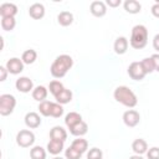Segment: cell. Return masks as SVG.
I'll list each match as a JSON object with an SVG mask.
<instances>
[{
  "label": "cell",
  "mask_w": 159,
  "mask_h": 159,
  "mask_svg": "<svg viewBox=\"0 0 159 159\" xmlns=\"http://www.w3.org/2000/svg\"><path fill=\"white\" fill-rule=\"evenodd\" d=\"M73 66V60L70 55H60L55 58L50 67V72L55 78H62Z\"/></svg>",
  "instance_id": "6da1fadb"
},
{
  "label": "cell",
  "mask_w": 159,
  "mask_h": 159,
  "mask_svg": "<svg viewBox=\"0 0 159 159\" xmlns=\"http://www.w3.org/2000/svg\"><path fill=\"white\" fill-rule=\"evenodd\" d=\"M113 97L117 102H119L120 104L128 108H133L138 103V98L135 93L127 86H118L113 92Z\"/></svg>",
  "instance_id": "7a4b0ae2"
},
{
  "label": "cell",
  "mask_w": 159,
  "mask_h": 159,
  "mask_svg": "<svg viewBox=\"0 0 159 159\" xmlns=\"http://www.w3.org/2000/svg\"><path fill=\"white\" fill-rule=\"evenodd\" d=\"M129 43L135 50H142L148 43V30L144 25H135L132 29Z\"/></svg>",
  "instance_id": "3957f363"
},
{
  "label": "cell",
  "mask_w": 159,
  "mask_h": 159,
  "mask_svg": "<svg viewBox=\"0 0 159 159\" xmlns=\"http://www.w3.org/2000/svg\"><path fill=\"white\" fill-rule=\"evenodd\" d=\"M16 107V98L12 94L5 93L0 96V114L9 116L14 112Z\"/></svg>",
  "instance_id": "277c9868"
},
{
  "label": "cell",
  "mask_w": 159,
  "mask_h": 159,
  "mask_svg": "<svg viewBox=\"0 0 159 159\" xmlns=\"http://www.w3.org/2000/svg\"><path fill=\"white\" fill-rule=\"evenodd\" d=\"M16 143L21 148H29L35 143V134L29 129H22L16 134Z\"/></svg>",
  "instance_id": "5b68a950"
},
{
  "label": "cell",
  "mask_w": 159,
  "mask_h": 159,
  "mask_svg": "<svg viewBox=\"0 0 159 159\" xmlns=\"http://www.w3.org/2000/svg\"><path fill=\"white\" fill-rule=\"evenodd\" d=\"M127 72H128V76H129L132 80H134V81H142V80H144V77L147 76V73L144 72V70H143L140 62H137V61H135V62H132V63L128 66Z\"/></svg>",
  "instance_id": "8992f818"
},
{
  "label": "cell",
  "mask_w": 159,
  "mask_h": 159,
  "mask_svg": "<svg viewBox=\"0 0 159 159\" xmlns=\"http://www.w3.org/2000/svg\"><path fill=\"white\" fill-rule=\"evenodd\" d=\"M123 122L127 127L133 128L135 125L139 124L140 122V114L139 112H137L135 109H128L123 113Z\"/></svg>",
  "instance_id": "52a82bcc"
},
{
  "label": "cell",
  "mask_w": 159,
  "mask_h": 159,
  "mask_svg": "<svg viewBox=\"0 0 159 159\" xmlns=\"http://www.w3.org/2000/svg\"><path fill=\"white\" fill-rule=\"evenodd\" d=\"M24 65L25 63L22 62V60L17 58V57H12V58H9L7 60L5 67L9 71V73H11V75H19V73H21L24 71Z\"/></svg>",
  "instance_id": "ba28073f"
},
{
  "label": "cell",
  "mask_w": 159,
  "mask_h": 159,
  "mask_svg": "<svg viewBox=\"0 0 159 159\" xmlns=\"http://www.w3.org/2000/svg\"><path fill=\"white\" fill-rule=\"evenodd\" d=\"M15 87L21 93H29L34 91V82L29 77H20L15 82Z\"/></svg>",
  "instance_id": "9c48e42d"
},
{
  "label": "cell",
  "mask_w": 159,
  "mask_h": 159,
  "mask_svg": "<svg viewBox=\"0 0 159 159\" xmlns=\"http://www.w3.org/2000/svg\"><path fill=\"white\" fill-rule=\"evenodd\" d=\"M89 11L93 16L96 17H102L107 14V5L106 2L103 1H99V0H96V1H92L91 2V6H89Z\"/></svg>",
  "instance_id": "30bf717a"
},
{
  "label": "cell",
  "mask_w": 159,
  "mask_h": 159,
  "mask_svg": "<svg viewBox=\"0 0 159 159\" xmlns=\"http://www.w3.org/2000/svg\"><path fill=\"white\" fill-rule=\"evenodd\" d=\"M17 14V6L12 2H4L0 5V15L1 17H15Z\"/></svg>",
  "instance_id": "8fae6325"
},
{
  "label": "cell",
  "mask_w": 159,
  "mask_h": 159,
  "mask_svg": "<svg viewBox=\"0 0 159 159\" xmlns=\"http://www.w3.org/2000/svg\"><path fill=\"white\" fill-rule=\"evenodd\" d=\"M25 124H26L27 128L35 129V128L40 127V124H41V118H40V116H39L36 112H29V113H26V116H25Z\"/></svg>",
  "instance_id": "7c38bea8"
},
{
  "label": "cell",
  "mask_w": 159,
  "mask_h": 159,
  "mask_svg": "<svg viewBox=\"0 0 159 159\" xmlns=\"http://www.w3.org/2000/svg\"><path fill=\"white\" fill-rule=\"evenodd\" d=\"M29 15L30 17L35 20H40L45 16V6L40 2H35L29 7Z\"/></svg>",
  "instance_id": "4fadbf2b"
},
{
  "label": "cell",
  "mask_w": 159,
  "mask_h": 159,
  "mask_svg": "<svg viewBox=\"0 0 159 159\" xmlns=\"http://www.w3.org/2000/svg\"><path fill=\"white\" fill-rule=\"evenodd\" d=\"M128 46H129V42H128L127 37L119 36V37L116 39L114 45H113V48H114V52H116L117 55H123V53L127 52Z\"/></svg>",
  "instance_id": "5bb4252c"
},
{
  "label": "cell",
  "mask_w": 159,
  "mask_h": 159,
  "mask_svg": "<svg viewBox=\"0 0 159 159\" xmlns=\"http://www.w3.org/2000/svg\"><path fill=\"white\" fill-rule=\"evenodd\" d=\"M50 138L53 140H61L65 142L67 139V132L63 127L61 125H55L51 130H50Z\"/></svg>",
  "instance_id": "9a60e30c"
},
{
  "label": "cell",
  "mask_w": 159,
  "mask_h": 159,
  "mask_svg": "<svg viewBox=\"0 0 159 159\" xmlns=\"http://www.w3.org/2000/svg\"><path fill=\"white\" fill-rule=\"evenodd\" d=\"M132 149H133V152H134L135 154L142 155V154H144V153L148 152V143H147L144 139L138 138V139H135V140L132 143Z\"/></svg>",
  "instance_id": "2e32d148"
},
{
  "label": "cell",
  "mask_w": 159,
  "mask_h": 159,
  "mask_svg": "<svg viewBox=\"0 0 159 159\" xmlns=\"http://www.w3.org/2000/svg\"><path fill=\"white\" fill-rule=\"evenodd\" d=\"M63 143L65 142L50 139V142L47 143V152L52 155H58L63 150Z\"/></svg>",
  "instance_id": "e0dca14e"
},
{
  "label": "cell",
  "mask_w": 159,
  "mask_h": 159,
  "mask_svg": "<svg viewBox=\"0 0 159 159\" xmlns=\"http://www.w3.org/2000/svg\"><path fill=\"white\" fill-rule=\"evenodd\" d=\"M123 6L128 14H139L142 10V5L137 0H125Z\"/></svg>",
  "instance_id": "ac0fdd59"
},
{
  "label": "cell",
  "mask_w": 159,
  "mask_h": 159,
  "mask_svg": "<svg viewBox=\"0 0 159 159\" xmlns=\"http://www.w3.org/2000/svg\"><path fill=\"white\" fill-rule=\"evenodd\" d=\"M87 132H88V125H87V123L83 122V120H81L80 123L75 124L72 128H70V133H71L72 135H76V137H82V135H84Z\"/></svg>",
  "instance_id": "d6986e66"
},
{
  "label": "cell",
  "mask_w": 159,
  "mask_h": 159,
  "mask_svg": "<svg viewBox=\"0 0 159 159\" xmlns=\"http://www.w3.org/2000/svg\"><path fill=\"white\" fill-rule=\"evenodd\" d=\"M47 93H48V91H47V88H46L45 86H37V87L34 88V91H32L31 94H32V98H34L35 101H37V102H43V101H46Z\"/></svg>",
  "instance_id": "ffe728a7"
},
{
  "label": "cell",
  "mask_w": 159,
  "mask_h": 159,
  "mask_svg": "<svg viewBox=\"0 0 159 159\" xmlns=\"http://www.w3.org/2000/svg\"><path fill=\"white\" fill-rule=\"evenodd\" d=\"M81 120H82V116H81L80 113H77V112H70V113H67L66 117H65V124L67 125L68 129L72 128L75 124L80 123Z\"/></svg>",
  "instance_id": "44dd1931"
},
{
  "label": "cell",
  "mask_w": 159,
  "mask_h": 159,
  "mask_svg": "<svg viewBox=\"0 0 159 159\" xmlns=\"http://www.w3.org/2000/svg\"><path fill=\"white\" fill-rule=\"evenodd\" d=\"M57 22L61 26H70L73 22V15L70 11H61L57 15Z\"/></svg>",
  "instance_id": "7402d4cb"
},
{
  "label": "cell",
  "mask_w": 159,
  "mask_h": 159,
  "mask_svg": "<svg viewBox=\"0 0 159 159\" xmlns=\"http://www.w3.org/2000/svg\"><path fill=\"white\" fill-rule=\"evenodd\" d=\"M56 102L60 103V104H66V103H70L72 101V92L67 88H63L56 97H55Z\"/></svg>",
  "instance_id": "603a6c76"
},
{
  "label": "cell",
  "mask_w": 159,
  "mask_h": 159,
  "mask_svg": "<svg viewBox=\"0 0 159 159\" xmlns=\"http://www.w3.org/2000/svg\"><path fill=\"white\" fill-rule=\"evenodd\" d=\"M71 147H72L73 149H76L77 152H80L81 154H83V153L88 149V142H87L86 139H83V138L78 137L77 139H75V140L72 142Z\"/></svg>",
  "instance_id": "cb8c5ba5"
},
{
  "label": "cell",
  "mask_w": 159,
  "mask_h": 159,
  "mask_svg": "<svg viewBox=\"0 0 159 159\" xmlns=\"http://www.w3.org/2000/svg\"><path fill=\"white\" fill-rule=\"evenodd\" d=\"M36 58H37V52H36L35 50H32V48L24 51V53H22V56H21V60H22V62H24L25 65H31V63H34V62L36 61Z\"/></svg>",
  "instance_id": "d4e9b609"
},
{
  "label": "cell",
  "mask_w": 159,
  "mask_h": 159,
  "mask_svg": "<svg viewBox=\"0 0 159 159\" xmlns=\"http://www.w3.org/2000/svg\"><path fill=\"white\" fill-rule=\"evenodd\" d=\"M30 158L31 159H46V150L40 145H35L30 150Z\"/></svg>",
  "instance_id": "484cf974"
},
{
  "label": "cell",
  "mask_w": 159,
  "mask_h": 159,
  "mask_svg": "<svg viewBox=\"0 0 159 159\" xmlns=\"http://www.w3.org/2000/svg\"><path fill=\"white\" fill-rule=\"evenodd\" d=\"M16 26L15 17H1V27L5 31H12Z\"/></svg>",
  "instance_id": "4316f807"
},
{
  "label": "cell",
  "mask_w": 159,
  "mask_h": 159,
  "mask_svg": "<svg viewBox=\"0 0 159 159\" xmlns=\"http://www.w3.org/2000/svg\"><path fill=\"white\" fill-rule=\"evenodd\" d=\"M65 87H63V84L60 82V81H57V80H53V81H51L50 82V84H48V89H50V93H52L53 94V97H56L62 89H63Z\"/></svg>",
  "instance_id": "83f0119b"
},
{
  "label": "cell",
  "mask_w": 159,
  "mask_h": 159,
  "mask_svg": "<svg viewBox=\"0 0 159 159\" xmlns=\"http://www.w3.org/2000/svg\"><path fill=\"white\" fill-rule=\"evenodd\" d=\"M140 65H142V67H143V70H144V72H145L147 75L155 71L152 57H145V58H143V60L140 61Z\"/></svg>",
  "instance_id": "f1b7e54d"
},
{
  "label": "cell",
  "mask_w": 159,
  "mask_h": 159,
  "mask_svg": "<svg viewBox=\"0 0 159 159\" xmlns=\"http://www.w3.org/2000/svg\"><path fill=\"white\" fill-rule=\"evenodd\" d=\"M51 104H52V102H50V101L40 102V104H39V111H40V113H41L43 117H50V116H51Z\"/></svg>",
  "instance_id": "f546056e"
},
{
  "label": "cell",
  "mask_w": 159,
  "mask_h": 159,
  "mask_svg": "<svg viewBox=\"0 0 159 159\" xmlns=\"http://www.w3.org/2000/svg\"><path fill=\"white\" fill-rule=\"evenodd\" d=\"M62 114H63V107H62V104H60L57 102L56 103L52 102V104H51V117L60 118Z\"/></svg>",
  "instance_id": "4dcf8cb0"
},
{
  "label": "cell",
  "mask_w": 159,
  "mask_h": 159,
  "mask_svg": "<svg viewBox=\"0 0 159 159\" xmlns=\"http://www.w3.org/2000/svg\"><path fill=\"white\" fill-rule=\"evenodd\" d=\"M65 157H66V159H81L82 154L80 152H77L76 149H73L72 147H68L65 150Z\"/></svg>",
  "instance_id": "1f68e13d"
},
{
  "label": "cell",
  "mask_w": 159,
  "mask_h": 159,
  "mask_svg": "<svg viewBox=\"0 0 159 159\" xmlns=\"http://www.w3.org/2000/svg\"><path fill=\"white\" fill-rule=\"evenodd\" d=\"M103 153L99 148H92L87 153V159H102Z\"/></svg>",
  "instance_id": "d6a6232c"
},
{
  "label": "cell",
  "mask_w": 159,
  "mask_h": 159,
  "mask_svg": "<svg viewBox=\"0 0 159 159\" xmlns=\"http://www.w3.org/2000/svg\"><path fill=\"white\" fill-rule=\"evenodd\" d=\"M147 158L148 159H159V148L158 147H152L147 152Z\"/></svg>",
  "instance_id": "836d02e7"
},
{
  "label": "cell",
  "mask_w": 159,
  "mask_h": 159,
  "mask_svg": "<svg viewBox=\"0 0 159 159\" xmlns=\"http://www.w3.org/2000/svg\"><path fill=\"white\" fill-rule=\"evenodd\" d=\"M7 73H9V71L6 70V67L5 66H0V81L1 82H4L6 80Z\"/></svg>",
  "instance_id": "e575fe53"
},
{
  "label": "cell",
  "mask_w": 159,
  "mask_h": 159,
  "mask_svg": "<svg viewBox=\"0 0 159 159\" xmlns=\"http://www.w3.org/2000/svg\"><path fill=\"white\" fill-rule=\"evenodd\" d=\"M150 57H152V60H153V63H154V68H155V71H158V72H159V53H154V55H152Z\"/></svg>",
  "instance_id": "d590c367"
},
{
  "label": "cell",
  "mask_w": 159,
  "mask_h": 159,
  "mask_svg": "<svg viewBox=\"0 0 159 159\" xmlns=\"http://www.w3.org/2000/svg\"><path fill=\"white\" fill-rule=\"evenodd\" d=\"M152 14H153V16H155V17L159 19V1H157V2L152 6Z\"/></svg>",
  "instance_id": "8d00e7d4"
},
{
  "label": "cell",
  "mask_w": 159,
  "mask_h": 159,
  "mask_svg": "<svg viewBox=\"0 0 159 159\" xmlns=\"http://www.w3.org/2000/svg\"><path fill=\"white\" fill-rule=\"evenodd\" d=\"M120 0H107L106 1V5H108L109 7H117V6H119L120 5Z\"/></svg>",
  "instance_id": "74e56055"
},
{
  "label": "cell",
  "mask_w": 159,
  "mask_h": 159,
  "mask_svg": "<svg viewBox=\"0 0 159 159\" xmlns=\"http://www.w3.org/2000/svg\"><path fill=\"white\" fill-rule=\"evenodd\" d=\"M153 47H154V50H157L159 52V34H157L153 39Z\"/></svg>",
  "instance_id": "f35d334b"
},
{
  "label": "cell",
  "mask_w": 159,
  "mask_h": 159,
  "mask_svg": "<svg viewBox=\"0 0 159 159\" xmlns=\"http://www.w3.org/2000/svg\"><path fill=\"white\" fill-rule=\"evenodd\" d=\"M129 159H144L142 155H138V154H134L132 157H129Z\"/></svg>",
  "instance_id": "ab89813d"
},
{
  "label": "cell",
  "mask_w": 159,
  "mask_h": 159,
  "mask_svg": "<svg viewBox=\"0 0 159 159\" xmlns=\"http://www.w3.org/2000/svg\"><path fill=\"white\" fill-rule=\"evenodd\" d=\"M52 159H63V158H61V157H57V155H56V157H55V158H52Z\"/></svg>",
  "instance_id": "60d3db41"
}]
</instances>
